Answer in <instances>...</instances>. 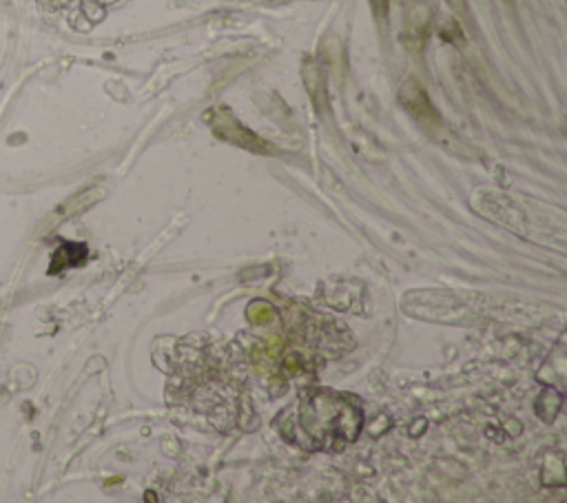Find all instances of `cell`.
<instances>
[{"mask_svg":"<svg viewBox=\"0 0 567 503\" xmlns=\"http://www.w3.org/2000/svg\"><path fill=\"white\" fill-rule=\"evenodd\" d=\"M211 127H213L215 133H218L220 138L231 140V142H235V145H242V147L253 149V151L264 149L262 140H257L251 131H246V129L240 125V122H237L231 114H226V111H222V114L215 116Z\"/></svg>","mask_w":567,"mask_h":503,"instance_id":"1","label":"cell"},{"mask_svg":"<svg viewBox=\"0 0 567 503\" xmlns=\"http://www.w3.org/2000/svg\"><path fill=\"white\" fill-rule=\"evenodd\" d=\"M87 260V246L85 244H76V242H65L60 249L54 253V258H51V269L49 273H58L60 266H78Z\"/></svg>","mask_w":567,"mask_h":503,"instance_id":"2","label":"cell"}]
</instances>
